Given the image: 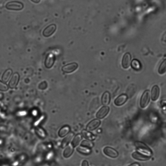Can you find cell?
Returning a JSON list of instances; mask_svg holds the SVG:
<instances>
[{"label": "cell", "mask_w": 166, "mask_h": 166, "mask_svg": "<svg viewBox=\"0 0 166 166\" xmlns=\"http://www.w3.org/2000/svg\"><path fill=\"white\" fill-rule=\"evenodd\" d=\"M134 144L138 152L147 156V157H151V156L152 155V152L151 149L149 148L147 145L145 144L144 143L138 141L136 142Z\"/></svg>", "instance_id": "cell-1"}, {"label": "cell", "mask_w": 166, "mask_h": 166, "mask_svg": "<svg viewBox=\"0 0 166 166\" xmlns=\"http://www.w3.org/2000/svg\"><path fill=\"white\" fill-rule=\"evenodd\" d=\"M151 98L150 91L149 90L145 91L141 96L140 102H139V105H140L141 108L145 109L147 107L149 104V102H150Z\"/></svg>", "instance_id": "cell-2"}, {"label": "cell", "mask_w": 166, "mask_h": 166, "mask_svg": "<svg viewBox=\"0 0 166 166\" xmlns=\"http://www.w3.org/2000/svg\"><path fill=\"white\" fill-rule=\"evenodd\" d=\"M6 8L11 11H20L24 8V4L19 1H11L6 3Z\"/></svg>", "instance_id": "cell-3"}, {"label": "cell", "mask_w": 166, "mask_h": 166, "mask_svg": "<svg viewBox=\"0 0 166 166\" xmlns=\"http://www.w3.org/2000/svg\"><path fill=\"white\" fill-rule=\"evenodd\" d=\"M103 152L107 156V157H109L112 158H117L119 155L118 152L116 151L115 149L110 147H108V146L107 147H105L103 149Z\"/></svg>", "instance_id": "cell-4"}, {"label": "cell", "mask_w": 166, "mask_h": 166, "mask_svg": "<svg viewBox=\"0 0 166 166\" xmlns=\"http://www.w3.org/2000/svg\"><path fill=\"white\" fill-rule=\"evenodd\" d=\"M160 87L158 85H155L152 86L151 89V97L152 101H157L159 97H160Z\"/></svg>", "instance_id": "cell-5"}, {"label": "cell", "mask_w": 166, "mask_h": 166, "mask_svg": "<svg viewBox=\"0 0 166 166\" xmlns=\"http://www.w3.org/2000/svg\"><path fill=\"white\" fill-rule=\"evenodd\" d=\"M131 55L129 52L125 53L122 59V67L125 69H128L131 65Z\"/></svg>", "instance_id": "cell-6"}, {"label": "cell", "mask_w": 166, "mask_h": 166, "mask_svg": "<svg viewBox=\"0 0 166 166\" xmlns=\"http://www.w3.org/2000/svg\"><path fill=\"white\" fill-rule=\"evenodd\" d=\"M77 68H78V64L77 63L74 62L64 65L62 68V70L65 73H71L74 72Z\"/></svg>", "instance_id": "cell-7"}, {"label": "cell", "mask_w": 166, "mask_h": 166, "mask_svg": "<svg viewBox=\"0 0 166 166\" xmlns=\"http://www.w3.org/2000/svg\"><path fill=\"white\" fill-rule=\"evenodd\" d=\"M56 29V26L55 24H51L50 25L48 26L44 31H43V36L44 37H49L52 34H53V33L55 32Z\"/></svg>", "instance_id": "cell-8"}, {"label": "cell", "mask_w": 166, "mask_h": 166, "mask_svg": "<svg viewBox=\"0 0 166 166\" xmlns=\"http://www.w3.org/2000/svg\"><path fill=\"white\" fill-rule=\"evenodd\" d=\"M101 124V121L99 119H94L91 122L88 123V124L86 126V130L88 131H92L95 130V129L99 127V126Z\"/></svg>", "instance_id": "cell-9"}, {"label": "cell", "mask_w": 166, "mask_h": 166, "mask_svg": "<svg viewBox=\"0 0 166 166\" xmlns=\"http://www.w3.org/2000/svg\"><path fill=\"white\" fill-rule=\"evenodd\" d=\"M19 80V75L18 72H15L13 74L9 83V87L11 89L15 88L17 86Z\"/></svg>", "instance_id": "cell-10"}, {"label": "cell", "mask_w": 166, "mask_h": 166, "mask_svg": "<svg viewBox=\"0 0 166 166\" xmlns=\"http://www.w3.org/2000/svg\"><path fill=\"white\" fill-rule=\"evenodd\" d=\"M55 61V57L53 54L50 53L49 54L47 57H46L45 61V66L47 69H51L54 65V63Z\"/></svg>", "instance_id": "cell-11"}, {"label": "cell", "mask_w": 166, "mask_h": 166, "mask_svg": "<svg viewBox=\"0 0 166 166\" xmlns=\"http://www.w3.org/2000/svg\"><path fill=\"white\" fill-rule=\"evenodd\" d=\"M109 111H110V108H109L108 106H103V107H101L100 110L97 112V114H96V117L99 119L104 118L108 114Z\"/></svg>", "instance_id": "cell-12"}, {"label": "cell", "mask_w": 166, "mask_h": 166, "mask_svg": "<svg viewBox=\"0 0 166 166\" xmlns=\"http://www.w3.org/2000/svg\"><path fill=\"white\" fill-rule=\"evenodd\" d=\"M128 96L125 94H122L119 95L118 98H116L114 100V104L116 106H121L127 101Z\"/></svg>", "instance_id": "cell-13"}, {"label": "cell", "mask_w": 166, "mask_h": 166, "mask_svg": "<svg viewBox=\"0 0 166 166\" xmlns=\"http://www.w3.org/2000/svg\"><path fill=\"white\" fill-rule=\"evenodd\" d=\"M132 158H134L135 160H139V161H146L149 160V158H150L149 157H147V156L142 154L138 151L134 152L132 154Z\"/></svg>", "instance_id": "cell-14"}, {"label": "cell", "mask_w": 166, "mask_h": 166, "mask_svg": "<svg viewBox=\"0 0 166 166\" xmlns=\"http://www.w3.org/2000/svg\"><path fill=\"white\" fill-rule=\"evenodd\" d=\"M74 132H70L64 139H63V140L62 142V148L67 147L69 143H70L71 139L73 138V137H74Z\"/></svg>", "instance_id": "cell-15"}, {"label": "cell", "mask_w": 166, "mask_h": 166, "mask_svg": "<svg viewBox=\"0 0 166 166\" xmlns=\"http://www.w3.org/2000/svg\"><path fill=\"white\" fill-rule=\"evenodd\" d=\"M101 102L102 104L104 106H107L109 105L110 103V92L108 91L105 92L103 94L101 98Z\"/></svg>", "instance_id": "cell-16"}, {"label": "cell", "mask_w": 166, "mask_h": 166, "mask_svg": "<svg viewBox=\"0 0 166 166\" xmlns=\"http://www.w3.org/2000/svg\"><path fill=\"white\" fill-rule=\"evenodd\" d=\"M70 127L69 125H64L58 131V136L60 137H64L65 136H67L70 132Z\"/></svg>", "instance_id": "cell-17"}, {"label": "cell", "mask_w": 166, "mask_h": 166, "mask_svg": "<svg viewBox=\"0 0 166 166\" xmlns=\"http://www.w3.org/2000/svg\"><path fill=\"white\" fill-rule=\"evenodd\" d=\"M74 151V147L71 144L68 145L67 147H65L64 152H63V156H64V158H69V157H71V155L73 154V152Z\"/></svg>", "instance_id": "cell-18"}, {"label": "cell", "mask_w": 166, "mask_h": 166, "mask_svg": "<svg viewBox=\"0 0 166 166\" xmlns=\"http://www.w3.org/2000/svg\"><path fill=\"white\" fill-rule=\"evenodd\" d=\"M12 74V71L11 69H8L3 72V74L1 76V81L4 83L9 81V79L11 78V76Z\"/></svg>", "instance_id": "cell-19"}, {"label": "cell", "mask_w": 166, "mask_h": 166, "mask_svg": "<svg viewBox=\"0 0 166 166\" xmlns=\"http://www.w3.org/2000/svg\"><path fill=\"white\" fill-rule=\"evenodd\" d=\"M82 135L84 138L87 139L88 140H89V141L94 140L95 138H96L95 135H94V134H92V132H90L87 130H83L82 131Z\"/></svg>", "instance_id": "cell-20"}, {"label": "cell", "mask_w": 166, "mask_h": 166, "mask_svg": "<svg viewBox=\"0 0 166 166\" xmlns=\"http://www.w3.org/2000/svg\"><path fill=\"white\" fill-rule=\"evenodd\" d=\"M77 151L79 152V153H81L82 155H88L89 154H91V152H92V150L90 149L84 147V146H82V145L77 147Z\"/></svg>", "instance_id": "cell-21"}, {"label": "cell", "mask_w": 166, "mask_h": 166, "mask_svg": "<svg viewBox=\"0 0 166 166\" xmlns=\"http://www.w3.org/2000/svg\"><path fill=\"white\" fill-rule=\"evenodd\" d=\"M82 135L81 134H77V135L75 136V137L73 139L71 142V145L74 146V147H76L80 144L81 142L82 141Z\"/></svg>", "instance_id": "cell-22"}, {"label": "cell", "mask_w": 166, "mask_h": 166, "mask_svg": "<svg viewBox=\"0 0 166 166\" xmlns=\"http://www.w3.org/2000/svg\"><path fill=\"white\" fill-rule=\"evenodd\" d=\"M158 72V74H160V75L166 74V58L162 62L160 66H159Z\"/></svg>", "instance_id": "cell-23"}, {"label": "cell", "mask_w": 166, "mask_h": 166, "mask_svg": "<svg viewBox=\"0 0 166 166\" xmlns=\"http://www.w3.org/2000/svg\"><path fill=\"white\" fill-rule=\"evenodd\" d=\"M131 67L132 68L136 71H139L141 69V63L136 59H134L131 62Z\"/></svg>", "instance_id": "cell-24"}, {"label": "cell", "mask_w": 166, "mask_h": 166, "mask_svg": "<svg viewBox=\"0 0 166 166\" xmlns=\"http://www.w3.org/2000/svg\"><path fill=\"white\" fill-rule=\"evenodd\" d=\"M36 133L37 134L39 137L41 138H45L46 137V132L41 127H36L35 129Z\"/></svg>", "instance_id": "cell-25"}, {"label": "cell", "mask_w": 166, "mask_h": 166, "mask_svg": "<svg viewBox=\"0 0 166 166\" xmlns=\"http://www.w3.org/2000/svg\"><path fill=\"white\" fill-rule=\"evenodd\" d=\"M81 145L84 146V147H88L89 149H92L93 147H94V144H93L91 141L88 140H84L81 142Z\"/></svg>", "instance_id": "cell-26"}, {"label": "cell", "mask_w": 166, "mask_h": 166, "mask_svg": "<svg viewBox=\"0 0 166 166\" xmlns=\"http://www.w3.org/2000/svg\"><path fill=\"white\" fill-rule=\"evenodd\" d=\"M8 89H9V86L6 84V83L3 82L2 81L0 82V91H6Z\"/></svg>", "instance_id": "cell-27"}, {"label": "cell", "mask_w": 166, "mask_h": 166, "mask_svg": "<svg viewBox=\"0 0 166 166\" xmlns=\"http://www.w3.org/2000/svg\"><path fill=\"white\" fill-rule=\"evenodd\" d=\"M48 87V84L45 82H42L40 84L38 85V88L41 90H45V89Z\"/></svg>", "instance_id": "cell-28"}, {"label": "cell", "mask_w": 166, "mask_h": 166, "mask_svg": "<svg viewBox=\"0 0 166 166\" xmlns=\"http://www.w3.org/2000/svg\"><path fill=\"white\" fill-rule=\"evenodd\" d=\"M82 166H89L88 162L86 161V160L82 161Z\"/></svg>", "instance_id": "cell-29"}, {"label": "cell", "mask_w": 166, "mask_h": 166, "mask_svg": "<svg viewBox=\"0 0 166 166\" xmlns=\"http://www.w3.org/2000/svg\"><path fill=\"white\" fill-rule=\"evenodd\" d=\"M128 166H140V164L136 162V163H132V164H130Z\"/></svg>", "instance_id": "cell-30"}, {"label": "cell", "mask_w": 166, "mask_h": 166, "mask_svg": "<svg viewBox=\"0 0 166 166\" xmlns=\"http://www.w3.org/2000/svg\"><path fill=\"white\" fill-rule=\"evenodd\" d=\"M32 1L35 2V3H38V2H40V0H38V1Z\"/></svg>", "instance_id": "cell-31"}]
</instances>
